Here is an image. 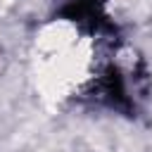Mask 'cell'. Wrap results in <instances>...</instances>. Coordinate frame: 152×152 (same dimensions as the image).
<instances>
[{"mask_svg": "<svg viewBox=\"0 0 152 152\" xmlns=\"http://www.w3.org/2000/svg\"><path fill=\"white\" fill-rule=\"evenodd\" d=\"M10 64H12V57H10V52H7V48L0 43V78L10 71Z\"/></svg>", "mask_w": 152, "mask_h": 152, "instance_id": "6da1fadb", "label": "cell"}]
</instances>
